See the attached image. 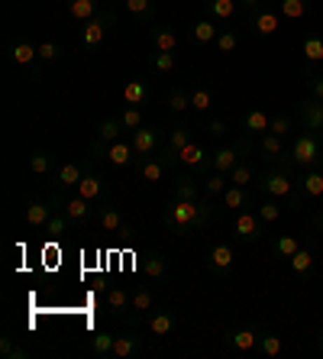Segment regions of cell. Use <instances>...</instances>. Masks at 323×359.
Segmentation results:
<instances>
[{
    "label": "cell",
    "mask_w": 323,
    "mask_h": 359,
    "mask_svg": "<svg viewBox=\"0 0 323 359\" xmlns=\"http://www.w3.org/2000/svg\"><path fill=\"white\" fill-rule=\"evenodd\" d=\"M217 214V204L214 198H204L200 201H181V198H172L168 201L165 214H162V220H165V230L174 236H191L198 233V230H204V226L214 220Z\"/></svg>",
    "instance_id": "6da1fadb"
},
{
    "label": "cell",
    "mask_w": 323,
    "mask_h": 359,
    "mask_svg": "<svg viewBox=\"0 0 323 359\" xmlns=\"http://www.w3.org/2000/svg\"><path fill=\"white\" fill-rule=\"evenodd\" d=\"M294 184H298L294 168L282 165V162H268V168H266V172H259V178H256V191L259 194H268V198L284 201L291 191H294Z\"/></svg>",
    "instance_id": "7a4b0ae2"
},
{
    "label": "cell",
    "mask_w": 323,
    "mask_h": 359,
    "mask_svg": "<svg viewBox=\"0 0 323 359\" xmlns=\"http://www.w3.org/2000/svg\"><path fill=\"white\" fill-rule=\"evenodd\" d=\"M291 162L304 172V168H314L323 162V133H314V130H301L288 146Z\"/></svg>",
    "instance_id": "3957f363"
},
{
    "label": "cell",
    "mask_w": 323,
    "mask_h": 359,
    "mask_svg": "<svg viewBox=\"0 0 323 359\" xmlns=\"http://www.w3.org/2000/svg\"><path fill=\"white\" fill-rule=\"evenodd\" d=\"M317 198H323V162L314 168H304V175L298 178L294 191H291L284 201H288L291 210H301L304 201H317Z\"/></svg>",
    "instance_id": "277c9868"
},
{
    "label": "cell",
    "mask_w": 323,
    "mask_h": 359,
    "mask_svg": "<svg viewBox=\"0 0 323 359\" xmlns=\"http://www.w3.org/2000/svg\"><path fill=\"white\" fill-rule=\"evenodd\" d=\"M174 162H178V156H174L168 146H162V149L152 152V156H142V159L136 162V168H139V178H142V182L156 184V182H162V178L172 172Z\"/></svg>",
    "instance_id": "5b68a950"
},
{
    "label": "cell",
    "mask_w": 323,
    "mask_h": 359,
    "mask_svg": "<svg viewBox=\"0 0 323 359\" xmlns=\"http://www.w3.org/2000/svg\"><path fill=\"white\" fill-rule=\"evenodd\" d=\"M230 233L236 243H259L266 236V224L256 210H236L230 220Z\"/></svg>",
    "instance_id": "8992f818"
},
{
    "label": "cell",
    "mask_w": 323,
    "mask_h": 359,
    "mask_svg": "<svg viewBox=\"0 0 323 359\" xmlns=\"http://www.w3.org/2000/svg\"><path fill=\"white\" fill-rule=\"evenodd\" d=\"M94 165V159L88 156L84 162H62V165L55 168V175H52V188L55 191H62V194H68V191H75L78 184H81V178L88 175V168Z\"/></svg>",
    "instance_id": "52a82bcc"
},
{
    "label": "cell",
    "mask_w": 323,
    "mask_h": 359,
    "mask_svg": "<svg viewBox=\"0 0 323 359\" xmlns=\"http://www.w3.org/2000/svg\"><path fill=\"white\" fill-rule=\"evenodd\" d=\"M116 23V13L110 7H104V13H97L94 20H88L81 29V46L84 49H97L100 42L107 39V29Z\"/></svg>",
    "instance_id": "ba28073f"
},
{
    "label": "cell",
    "mask_w": 323,
    "mask_h": 359,
    "mask_svg": "<svg viewBox=\"0 0 323 359\" xmlns=\"http://www.w3.org/2000/svg\"><path fill=\"white\" fill-rule=\"evenodd\" d=\"M294 120H298L301 130H314V133H323V100L317 97H301L294 104Z\"/></svg>",
    "instance_id": "9c48e42d"
},
{
    "label": "cell",
    "mask_w": 323,
    "mask_h": 359,
    "mask_svg": "<svg viewBox=\"0 0 323 359\" xmlns=\"http://www.w3.org/2000/svg\"><path fill=\"white\" fill-rule=\"evenodd\" d=\"M278 20H282V13H278V7H272V4H262V7L249 17V33L256 36V39H268V36L278 33Z\"/></svg>",
    "instance_id": "30bf717a"
},
{
    "label": "cell",
    "mask_w": 323,
    "mask_h": 359,
    "mask_svg": "<svg viewBox=\"0 0 323 359\" xmlns=\"http://www.w3.org/2000/svg\"><path fill=\"white\" fill-rule=\"evenodd\" d=\"M130 142H133V149H136V156H152V152H158L162 146H165V136H162V130L158 126H146L142 123L139 130H133L130 133Z\"/></svg>",
    "instance_id": "8fae6325"
},
{
    "label": "cell",
    "mask_w": 323,
    "mask_h": 359,
    "mask_svg": "<svg viewBox=\"0 0 323 359\" xmlns=\"http://www.w3.org/2000/svg\"><path fill=\"white\" fill-rule=\"evenodd\" d=\"M210 156H214V152H207L200 142L191 140L188 146L178 152V162H181V168L194 172V175H204V172H210Z\"/></svg>",
    "instance_id": "7c38bea8"
},
{
    "label": "cell",
    "mask_w": 323,
    "mask_h": 359,
    "mask_svg": "<svg viewBox=\"0 0 323 359\" xmlns=\"http://www.w3.org/2000/svg\"><path fill=\"white\" fill-rule=\"evenodd\" d=\"M233 266H236V250H233L230 243H217V246H210V252H207V269H210V276L226 278Z\"/></svg>",
    "instance_id": "4fadbf2b"
},
{
    "label": "cell",
    "mask_w": 323,
    "mask_h": 359,
    "mask_svg": "<svg viewBox=\"0 0 323 359\" xmlns=\"http://www.w3.org/2000/svg\"><path fill=\"white\" fill-rule=\"evenodd\" d=\"M174 194L172 198H181V201H200V194H204V188H200V175H194V172H188V168H181V172H174Z\"/></svg>",
    "instance_id": "5bb4252c"
},
{
    "label": "cell",
    "mask_w": 323,
    "mask_h": 359,
    "mask_svg": "<svg viewBox=\"0 0 323 359\" xmlns=\"http://www.w3.org/2000/svg\"><path fill=\"white\" fill-rule=\"evenodd\" d=\"M146 327H149L152 337H168L178 327V314L172 308H152L146 314Z\"/></svg>",
    "instance_id": "9a60e30c"
},
{
    "label": "cell",
    "mask_w": 323,
    "mask_h": 359,
    "mask_svg": "<svg viewBox=\"0 0 323 359\" xmlns=\"http://www.w3.org/2000/svg\"><path fill=\"white\" fill-rule=\"evenodd\" d=\"M52 214H55L52 201L33 198L29 204H26V210H23V220H26V226H29V230H46V224H49Z\"/></svg>",
    "instance_id": "2e32d148"
},
{
    "label": "cell",
    "mask_w": 323,
    "mask_h": 359,
    "mask_svg": "<svg viewBox=\"0 0 323 359\" xmlns=\"http://www.w3.org/2000/svg\"><path fill=\"white\" fill-rule=\"evenodd\" d=\"M36 59H39V46H33L29 39H17V42H10V49H7V62H10L13 68H29Z\"/></svg>",
    "instance_id": "e0dca14e"
},
{
    "label": "cell",
    "mask_w": 323,
    "mask_h": 359,
    "mask_svg": "<svg viewBox=\"0 0 323 359\" xmlns=\"http://www.w3.org/2000/svg\"><path fill=\"white\" fill-rule=\"evenodd\" d=\"M259 334H262V330H256V327H240V330H230V334H226V350H233V353H252L259 346Z\"/></svg>",
    "instance_id": "ac0fdd59"
},
{
    "label": "cell",
    "mask_w": 323,
    "mask_h": 359,
    "mask_svg": "<svg viewBox=\"0 0 323 359\" xmlns=\"http://www.w3.org/2000/svg\"><path fill=\"white\" fill-rule=\"evenodd\" d=\"M256 204H259V198H256V191H249V188H236V184H230L224 191V208L226 210H256Z\"/></svg>",
    "instance_id": "d6986e66"
},
{
    "label": "cell",
    "mask_w": 323,
    "mask_h": 359,
    "mask_svg": "<svg viewBox=\"0 0 323 359\" xmlns=\"http://www.w3.org/2000/svg\"><path fill=\"white\" fill-rule=\"evenodd\" d=\"M149 97H152V84H149V78L136 75V78H130V81L123 84V104L142 107V104H146Z\"/></svg>",
    "instance_id": "ffe728a7"
},
{
    "label": "cell",
    "mask_w": 323,
    "mask_h": 359,
    "mask_svg": "<svg viewBox=\"0 0 323 359\" xmlns=\"http://www.w3.org/2000/svg\"><path fill=\"white\" fill-rule=\"evenodd\" d=\"M107 162L116 165V168H126V165H136L139 156H136V149H133V142L130 140H116V142L107 146Z\"/></svg>",
    "instance_id": "44dd1931"
},
{
    "label": "cell",
    "mask_w": 323,
    "mask_h": 359,
    "mask_svg": "<svg viewBox=\"0 0 323 359\" xmlns=\"http://www.w3.org/2000/svg\"><path fill=\"white\" fill-rule=\"evenodd\" d=\"M149 42L156 52H178V33L172 26H162V23H152L149 26Z\"/></svg>",
    "instance_id": "7402d4cb"
},
{
    "label": "cell",
    "mask_w": 323,
    "mask_h": 359,
    "mask_svg": "<svg viewBox=\"0 0 323 359\" xmlns=\"http://www.w3.org/2000/svg\"><path fill=\"white\" fill-rule=\"evenodd\" d=\"M81 198H88V201H100V198H107V178L104 175H97L94 168H88V175L81 178V184L75 188Z\"/></svg>",
    "instance_id": "603a6c76"
},
{
    "label": "cell",
    "mask_w": 323,
    "mask_h": 359,
    "mask_svg": "<svg viewBox=\"0 0 323 359\" xmlns=\"http://www.w3.org/2000/svg\"><path fill=\"white\" fill-rule=\"evenodd\" d=\"M104 7H107L104 0H68V17L75 23H88L97 13H104Z\"/></svg>",
    "instance_id": "cb8c5ba5"
},
{
    "label": "cell",
    "mask_w": 323,
    "mask_h": 359,
    "mask_svg": "<svg viewBox=\"0 0 323 359\" xmlns=\"http://www.w3.org/2000/svg\"><path fill=\"white\" fill-rule=\"evenodd\" d=\"M123 214H120V208H114V204H104V208L97 210V230L104 236H116L120 230H123Z\"/></svg>",
    "instance_id": "d4e9b609"
},
{
    "label": "cell",
    "mask_w": 323,
    "mask_h": 359,
    "mask_svg": "<svg viewBox=\"0 0 323 359\" xmlns=\"http://www.w3.org/2000/svg\"><path fill=\"white\" fill-rule=\"evenodd\" d=\"M307 240H310V236H307ZM307 240H304V236H298V233L275 236V240H272V256H275V259H291V256H294V252H298Z\"/></svg>",
    "instance_id": "484cf974"
},
{
    "label": "cell",
    "mask_w": 323,
    "mask_h": 359,
    "mask_svg": "<svg viewBox=\"0 0 323 359\" xmlns=\"http://www.w3.org/2000/svg\"><path fill=\"white\" fill-rule=\"evenodd\" d=\"M146 353V343H142V337L136 334H123V337H116L114 343V359H136Z\"/></svg>",
    "instance_id": "4316f807"
},
{
    "label": "cell",
    "mask_w": 323,
    "mask_h": 359,
    "mask_svg": "<svg viewBox=\"0 0 323 359\" xmlns=\"http://www.w3.org/2000/svg\"><path fill=\"white\" fill-rule=\"evenodd\" d=\"M139 272L146 278H152V282H158V278H168V259L162 256V252H146L142 256V262H139Z\"/></svg>",
    "instance_id": "83f0119b"
},
{
    "label": "cell",
    "mask_w": 323,
    "mask_h": 359,
    "mask_svg": "<svg viewBox=\"0 0 323 359\" xmlns=\"http://www.w3.org/2000/svg\"><path fill=\"white\" fill-rule=\"evenodd\" d=\"M217 36H220V26H217L214 17H200L198 23L191 26V39L198 42V46H214Z\"/></svg>",
    "instance_id": "f1b7e54d"
},
{
    "label": "cell",
    "mask_w": 323,
    "mask_h": 359,
    "mask_svg": "<svg viewBox=\"0 0 323 359\" xmlns=\"http://www.w3.org/2000/svg\"><path fill=\"white\" fill-rule=\"evenodd\" d=\"M259 152L266 156L268 162H278L288 156V146H284V136H275V133H262L259 136Z\"/></svg>",
    "instance_id": "f546056e"
},
{
    "label": "cell",
    "mask_w": 323,
    "mask_h": 359,
    "mask_svg": "<svg viewBox=\"0 0 323 359\" xmlns=\"http://www.w3.org/2000/svg\"><path fill=\"white\" fill-rule=\"evenodd\" d=\"M55 168H58V162H55V152H49V149H36L33 156H29V172L33 175H55Z\"/></svg>",
    "instance_id": "4dcf8cb0"
},
{
    "label": "cell",
    "mask_w": 323,
    "mask_h": 359,
    "mask_svg": "<svg viewBox=\"0 0 323 359\" xmlns=\"http://www.w3.org/2000/svg\"><path fill=\"white\" fill-rule=\"evenodd\" d=\"M204 10H207V17H214L217 23H230L236 17L240 4L236 0H204Z\"/></svg>",
    "instance_id": "1f68e13d"
},
{
    "label": "cell",
    "mask_w": 323,
    "mask_h": 359,
    "mask_svg": "<svg viewBox=\"0 0 323 359\" xmlns=\"http://www.w3.org/2000/svg\"><path fill=\"white\" fill-rule=\"evenodd\" d=\"M130 301H133V292H126V288H107L104 294V304H107L110 314H130Z\"/></svg>",
    "instance_id": "d6a6232c"
},
{
    "label": "cell",
    "mask_w": 323,
    "mask_h": 359,
    "mask_svg": "<svg viewBox=\"0 0 323 359\" xmlns=\"http://www.w3.org/2000/svg\"><path fill=\"white\" fill-rule=\"evenodd\" d=\"M200 188H204L207 198H224V191L230 188V178H226L224 172H214V168H210V172L200 175Z\"/></svg>",
    "instance_id": "836d02e7"
},
{
    "label": "cell",
    "mask_w": 323,
    "mask_h": 359,
    "mask_svg": "<svg viewBox=\"0 0 323 359\" xmlns=\"http://www.w3.org/2000/svg\"><path fill=\"white\" fill-rule=\"evenodd\" d=\"M268 126H272V117H268L266 110H249L246 117H242V133H249V136L268 133Z\"/></svg>",
    "instance_id": "e575fe53"
},
{
    "label": "cell",
    "mask_w": 323,
    "mask_h": 359,
    "mask_svg": "<svg viewBox=\"0 0 323 359\" xmlns=\"http://www.w3.org/2000/svg\"><path fill=\"white\" fill-rule=\"evenodd\" d=\"M156 308V294L149 288H133V301H130V318H146Z\"/></svg>",
    "instance_id": "d590c367"
},
{
    "label": "cell",
    "mask_w": 323,
    "mask_h": 359,
    "mask_svg": "<svg viewBox=\"0 0 323 359\" xmlns=\"http://www.w3.org/2000/svg\"><path fill=\"white\" fill-rule=\"evenodd\" d=\"M314 10V0H278V13L284 20H304Z\"/></svg>",
    "instance_id": "8d00e7d4"
},
{
    "label": "cell",
    "mask_w": 323,
    "mask_h": 359,
    "mask_svg": "<svg viewBox=\"0 0 323 359\" xmlns=\"http://www.w3.org/2000/svg\"><path fill=\"white\" fill-rule=\"evenodd\" d=\"M288 262H291V272H294V276H301V278L310 276V269H314V252H310V240H307Z\"/></svg>",
    "instance_id": "74e56055"
},
{
    "label": "cell",
    "mask_w": 323,
    "mask_h": 359,
    "mask_svg": "<svg viewBox=\"0 0 323 359\" xmlns=\"http://www.w3.org/2000/svg\"><path fill=\"white\" fill-rule=\"evenodd\" d=\"M126 13L133 20H139V23H149V20H156V0H123Z\"/></svg>",
    "instance_id": "f35d334b"
},
{
    "label": "cell",
    "mask_w": 323,
    "mask_h": 359,
    "mask_svg": "<svg viewBox=\"0 0 323 359\" xmlns=\"http://www.w3.org/2000/svg\"><path fill=\"white\" fill-rule=\"evenodd\" d=\"M256 214L262 217V224H278V217H282V201L278 198H268V194H262V201L256 204Z\"/></svg>",
    "instance_id": "ab89813d"
},
{
    "label": "cell",
    "mask_w": 323,
    "mask_h": 359,
    "mask_svg": "<svg viewBox=\"0 0 323 359\" xmlns=\"http://www.w3.org/2000/svg\"><path fill=\"white\" fill-rule=\"evenodd\" d=\"M304 62H307V68H314L323 62V36H317V33L304 36Z\"/></svg>",
    "instance_id": "60d3db41"
},
{
    "label": "cell",
    "mask_w": 323,
    "mask_h": 359,
    "mask_svg": "<svg viewBox=\"0 0 323 359\" xmlns=\"http://www.w3.org/2000/svg\"><path fill=\"white\" fill-rule=\"evenodd\" d=\"M116 140H123V123H120V117H107L97 126V142H107L110 146Z\"/></svg>",
    "instance_id": "b9f144b4"
},
{
    "label": "cell",
    "mask_w": 323,
    "mask_h": 359,
    "mask_svg": "<svg viewBox=\"0 0 323 359\" xmlns=\"http://www.w3.org/2000/svg\"><path fill=\"white\" fill-rule=\"evenodd\" d=\"M226 178H230V184H236V188H249V184L256 182L259 175H256V168H252V162H246V159H242L240 165L233 168V172H230V175H226Z\"/></svg>",
    "instance_id": "7bdbcfd3"
},
{
    "label": "cell",
    "mask_w": 323,
    "mask_h": 359,
    "mask_svg": "<svg viewBox=\"0 0 323 359\" xmlns=\"http://www.w3.org/2000/svg\"><path fill=\"white\" fill-rule=\"evenodd\" d=\"M282 350H284V343L278 334H272V330H262V334H259V353H262V356L275 359Z\"/></svg>",
    "instance_id": "ee69618b"
},
{
    "label": "cell",
    "mask_w": 323,
    "mask_h": 359,
    "mask_svg": "<svg viewBox=\"0 0 323 359\" xmlns=\"http://www.w3.org/2000/svg\"><path fill=\"white\" fill-rule=\"evenodd\" d=\"M210 107H214V94H210V88H204V84L191 88V110H198V114H207Z\"/></svg>",
    "instance_id": "f6af8a7d"
},
{
    "label": "cell",
    "mask_w": 323,
    "mask_h": 359,
    "mask_svg": "<svg viewBox=\"0 0 323 359\" xmlns=\"http://www.w3.org/2000/svg\"><path fill=\"white\" fill-rule=\"evenodd\" d=\"M188 142H191V126H174V130H168L165 146L174 152V156H178V152H181Z\"/></svg>",
    "instance_id": "bcb514c9"
},
{
    "label": "cell",
    "mask_w": 323,
    "mask_h": 359,
    "mask_svg": "<svg viewBox=\"0 0 323 359\" xmlns=\"http://www.w3.org/2000/svg\"><path fill=\"white\" fill-rule=\"evenodd\" d=\"M174 65H178V55H174V52H152V72H156V75H172Z\"/></svg>",
    "instance_id": "7dc6e473"
},
{
    "label": "cell",
    "mask_w": 323,
    "mask_h": 359,
    "mask_svg": "<svg viewBox=\"0 0 323 359\" xmlns=\"http://www.w3.org/2000/svg\"><path fill=\"white\" fill-rule=\"evenodd\" d=\"M68 226H71V220H68L62 210H55L49 217V224H46V236H49V240H62V236L68 233Z\"/></svg>",
    "instance_id": "c3c4849f"
},
{
    "label": "cell",
    "mask_w": 323,
    "mask_h": 359,
    "mask_svg": "<svg viewBox=\"0 0 323 359\" xmlns=\"http://www.w3.org/2000/svg\"><path fill=\"white\" fill-rule=\"evenodd\" d=\"M120 123H123L126 133H133V130H139L146 120H142V107H133V104H126L123 110H120Z\"/></svg>",
    "instance_id": "681fc988"
},
{
    "label": "cell",
    "mask_w": 323,
    "mask_h": 359,
    "mask_svg": "<svg viewBox=\"0 0 323 359\" xmlns=\"http://www.w3.org/2000/svg\"><path fill=\"white\" fill-rule=\"evenodd\" d=\"M114 343H116V334H97V337H91V353L97 359L114 356Z\"/></svg>",
    "instance_id": "f907efd6"
},
{
    "label": "cell",
    "mask_w": 323,
    "mask_h": 359,
    "mask_svg": "<svg viewBox=\"0 0 323 359\" xmlns=\"http://www.w3.org/2000/svg\"><path fill=\"white\" fill-rule=\"evenodd\" d=\"M168 110H172V114H184V110H191V91H184V88H172V91H168Z\"/></svg>",
    "instance_id": "816d5d0a"
},
{
    "label": "cell",
    "mask_w": 323,
    "mask_h": 359,
    "mask_svg": "<svg viewBox=\"0 0 323 359\" xmlns=\"http://www.w3.org/2000/svg\"><path fill=\"white\" fill-rule=\"evenodd\" d=\"M217 52H224V55H230V52L240 49V33L236 29H220V36H217Z\"/></svg>",
    "instance_id": "f5cc1de1"
},
{
    "label": "cell",
    "mask_w": 323,
    "mask_h": 359,
    "mask_svg": "<svg viewBox=\"0 0 323 359\" xmlns=\"http://www.w3.org/2000/svg\"><path fill=\"white\" fill-rule=\"evenodd\" d=\"M0 356L4 359H29L33 353L26 350V346H17L13 337H0Z\"/></svg>",
    "instance_id": "db71d44e"
},
{
    "label": "cell",
    "mask_w": 323,
    "mask_h": 359,
    "mask_svg": "<svg viewBox=\"0 0 323 359\" xmlns=\"http://www.w3.org/2000/svg\"><path fill=\"white\" fill-rule=\"evenodd\" d=\"M294 114H275L272 117V126H268V133H275V136H288L291 130H294Z\"/></svg>",
    "instance_id": "11a10c76"
},
{
    "label": "cell",
    "mask_w": 323,
    "mask_h": 359,
    "mask_svg": "<svg viewBox=\"0 0 323 359\" xmlns=\"http://www.w3.org/2000/svg\"><path fill=\"white\" fill-rule=\"evenodd\" d=\"M58 59H62V46H58V42H52V39L39 42V62L42 65H55Z\"/></svg>",
    "instance_id": "9f6ffc18"
},
{
    "label": "cell",
    "mask_w": 323,
    "mask_h": 359,
    "mask_svg": "<svg viewBox=\"0 0 323 359\" xmlns=\"http://www.w3.org/2000/svg\"><path fill=\"white\" fill-rule=\"evenodd\" d=\"M304 88H307V94H310V97L323 100V75H320V72H304Z\"/></svg>",
    "instance_id": "6f0895ef"
},
{
    "label": "cell",
    "mask_w": 323,
    "mask_h": 359,
    "mask_svg": "<svg viewBox=\"0 0 323 359\" xmlns=\"http://www.w3.org/2000/svg\"><path fill=\"white\" fill-rule=\"evenodd\" d=\"M204 130H207V136H214V140H224L226 130H230V123H226V120H210Z\"/></svg>",
    "instance_id": "680465c9"
},
{
    "label": "cell",
    "mask_w": 323,
    "mask_h": 359,
    "mask_svg": "<svg viewBox=\"0 0 323 359\" xmlns=\"http://www.w3.org/2000/svg\"><path fill=\"white\" fill-rule=\"evenodd\" d=\"M236 4H240V7H242V13H246V20L252 17V13H256L259 7H262V0H236Z\"/></svg>",
    "instance_id": "91938a15"
},
{
    "label": "cell",
    "mask_w": 323,
    "mask_h": 359,
    "mask_svg": "<svg viewBox=\"0 0 323 359\" xmlns=\"http://www.w3.org/2000/svg\"><path fill=\"white\" fill-rule=\"evenodd\" d=\"M314 233H317V236H323V208L314 214Z\"/></svg>",
    "instance_id": "94428289"
},
{
    "label": "cell",
    "mask_w": 323,
    "mask_h": 359,
    "mask_svg": "<svg viewBox=\"0 0 323 359\" xmlns=\"http://www.w3.org/2000/svg\"><path fill=\"white\" fill-rule=\"evenodd\" d=\"M317 353H323V327H320V334H317Z\"/></svg>",
    "instance_id": "6125c7cd"
},
{
    "label": "cell",
    "mask_w": 323,
    "mask_h": 359,
    "mask_svg": "<svg viewBox=\"0 0 323 359\" xmlns=\"http://www.w3.org/2000/svg\"><path fill=\"white\" fill-rule=\"evenodd\" d=\"M320 75H323V62H320Z\"/></svg>",
    "instance_id": "be15d7a7"
}]
</instances>
